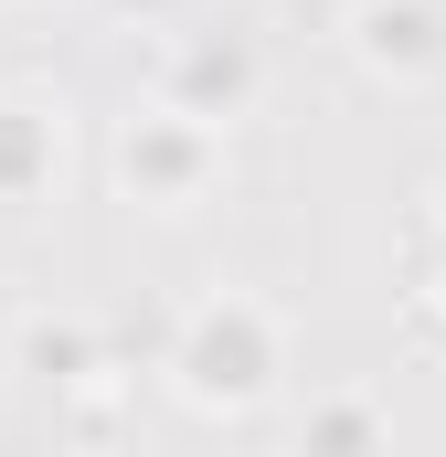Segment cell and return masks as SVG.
Segmentation results:
<instances>
[{"label": "cell", "mask_w": 446, "mask_h": 457, "mask_svg": "<svg viewBox=\"0 0 446 457\" xmlns=\"http://www.w3.org/2000/svg\"><path fill=\"white\" fill-rule=\"evenodd\" d=\"M0 361H11L32 394L75 404V394H96V383H107V330H96L86 309H21V320H11V341H0Z\"/></svg>", "instance_id": "277c9868"}, {"label": "cell", "mask_w": 446, "mask_h": 457, "mask_svg": "<svg viewBox=\"0 0 446 457\" xmlns=\"http://www.w3.org/2000/svg\"><path fill=\"white\" fill-rule=\"evenodd\" d=\"M149 96H160V107H181V117L234 128V117L266 96V54H255V32H234V21L170 32V43H160V75H149Z\"/></svg>", "instance_id": "3957f363"}, {"label": "cell", "mask_w": 446, "mask_h": 457, "mask_svg": "<svg viewBox=\"0 0 446 457\" xmlns=\"http://www.w3.org/2000/svg\"><path fill=\"white\" fill-rule=\"evenodd\" d=\"M298 436H309V447H330V457H361V447H383V436H393V415H383V404H361V394H319V404L298 415Z\"/></svg>", "instance_id": "52a82bcc"}, {"label": "cell", "mask_w": 446, "mask_h": 457, "mask_svg": "<svg viewBox=\"0 0 446 457\" xmlns=\"http://www.w3.org/2000/svg\"><path fill=\"white\" fill-rule=\"evenodd\" d=\"M415 320H425V330L446 341V234H436V255L415 266Z\"/></svg>", "instance_id": "ba28073f"}, {"label": "cell", "mask_w": 446, "mask_h": 457, "mask_svg": "<svg viewBox=\"0 0 446 457\" xmlns=\"http://www.w3.org/2000/svg\"><path fill=\"white\" fill-rule=\"evenodd\" d=\"M425 224H436V234H446V170H436V192H425Z\"/></svg>", "instance_id": "30bf717a"}, {"label": "cell", "mask_w": 446, "mask_h": 457, "mask_svg": "<svg viewBox=\"0 0 446 457\" xmlns=\"http://www.w3.org/2000/svg\"><path fill=\"white\" fill-rule=\"evenodd\" d=\"M11 11H32V0H11Z\"/></svg>", "instance_id": "8fae6325"}, {"label": "cell", "mask_w": 446, "mask_h": 457, "mask_svg": "<svg viewBox=\"0 0 446 457\" xmlns=\"http://www.w3.org/2000/svg\"><path fill=\"white\" fill-rule=\"evenodd\" d=\"M160 372H170V394H181L192 415L244 426V415L277 404V383H287V320H277L266 298H244V287H213V298H192V309L170 320Z\"/></svg>", "instance_id": "6da1fadb"}, {"label": "cell", "mask_w": 446, "mask_h": 457, "mask_svg": "<svg viewBox=\"0 0 446 457\" xmlns=\"http://www.w3.org/2000/svg\"><path fill=\"white\" fill-rule=\"evenodd\" d=\"M107 170H117V192H128L138 213H192V203H213V192H223V128L149 96V107L117 128Z\"/></svg>", "instance_id": "7a4b0ae2"}, {"label": "cell", "mask_w": 446, "mask_h": 457, "mask_svg": "<svg viewBox=\"0 0 446 457\" xmlns=\"http://www.w3.org/2000/svg\"><path fill=\"white\" fill-rule=\"evenodd\" d=\"M64 181V107L54 96H0V213L54 203Z\"/></svg>", "instance_id": "8992f818"}, {"label": "cell", "mask_w": 446, "mask_h": 457, "mask_svg": "<svg viewBox=\"0 0 446 457\" xmlns=\"http://www.w3.org/2000/svg\"><path fill=\"white\" fill-rule=\"evenodd\" d=\"M117 21H181V0H107Z\"/></svg>", "instance_id": "9c48e42d"}, {"label": "cell", "mask_w": 446, "mask_h": 457, "mask_svg": "<svg viewBox=\"0 0 446 457\" xmlns=\"http://www.w3.org/2000/svg\"><path fill=\"white\" fill-rule=\"evenodd\" d=\"M351 64L383 86H425L446 64V0H351Z\"/></svg>", "instance_id": "5b68a950"}]
</instances>
